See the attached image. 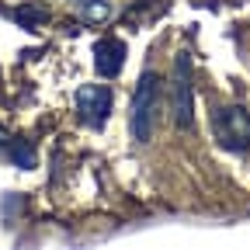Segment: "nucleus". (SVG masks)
Returning <instances> with one entry per match:
<instances>
[{
	"label": "nucleus",
	"instance_id": "obj_8",
	"mask_svg": "<svg viewBox=\"0 0 250 250\" xmlns=\"http://www.w3.org/2000/svg\"><path fill=\"white\" fill-rule=\"evenodd\" d=\"M18 18H21L24 24H31V21H42L45 14H42V11H31V7H24V11H18Z\"/></svg>",
	"mask_w": 250,
	"mask_h": 250
},
{
	"label": "nucleus",
	"instance_id": "obj_1",
	"mask_svg": "<svg viewBox=\"0 0 250 250\" xmlns=\"http://www.w3.org/2000/svg\"><path fill=\"white\" fill-rule=\"evenodd\" d=\"M156 118H160V77L153 70H146L132 90V139L136 143H149Z\"/></svg>",
	"mask_w": 250,
	"mask_h": 250
},
{
	"label": "nucleus",
	"instance_id": "obj_5",
	"mask_svg": "<svg viewBox=\"0 0 250 250\" xmlns=\"http://www.w3.org/2000/svg\"><path fill=\"white\" fill-rule=\"evenodd\" d=\"M122 62H125V42H122V39L108 35L104 42L94 45V66H98L101 77H108V80L118 77V73H122Z\"/></svg>",
	"mask_w": 250,
	"mask_h": 250
},
{
	"label": "nucleus",
	"instance_id": "obj_7",
	"mask_svg": "<svg viewBox=\"0 0 250 250\" xmlns=\"http://www.w3.org/2000/svg\"><path fill=\"white\" fill-rule=\"evenodd\" d=\"M11 160L28 170V167H35V149H31L28 143H21V139H11Z\"/></svg>",
	"mask_w": 250,
	"mask_h": 250
},
{
	"label": "nucleus",
	"instance_id": "obj_3",
	"mask_svg": "<svg viewBox=\"0 0 250 250\" xmlns=\"http://www.w3.org/2000/svg\"><path fill=\"white\" fill-rule=\"evenodd\" d=\"M170 98H174V122L177 129H191L195 118V83H191V56H174V77H170Z\"/></svg>",
	"mask_w": 250,
	"mask_h": 250
},
{
	"label": "nucleus",
	"instance_id": "obj_2",
	"mask_svg": "<svg viewBox=\"0 0 250 250\" xmlns=\"http://www.w3.org/2000/svg\"><path fill=\"white\" fill-rule=\"evenodd\" d=\"M212 132L219 139V146L229 149V153H247L250 149V115L240 104L229 108H219L212 115Z\"/></svg>",
	"mask_w": 250,
	"mask_h": 250
},
{
	"label": "nucleus",
	"instance_id": "obj_6",
	"mask_svg": "<svg viewBox=\"0 0 250 250\" xmlns=\"http://www.w3.org/2000/svg\"><path fill=\"white\" fill-rule=\"evenodd\" d=\"M73 4H77V14L83 21H90V24H101V21L111 18V4H108V0H73Z\"/></svg>",
	"mask_w": 250,
	"mask_h": 250
},
{
	"label": "nucleus",
	"instance_id": "obj_4",
	"mask_svg": "<svg viewBox=\"0 0 250 250\" xmlns=\"http://www.w3.org/2000/svg\"><path fill=\"white\" fill-rule=\"evenodd\" d=\"M77 111L90 129H101L111 115V90L104 83H83L77 90Z\"/></svg>",
	"mask_w": 250,
	"mask_h": 250
},
{
	"label": "nucleus",
	"instance_id": "obj_9",
	"mask_svg": "<svg viewBox=\"0 0 250 250\" xmlns=\"http://www.w3.org/2000/svg\"><path fill=\"white\" fill-rule=\"evenodd\" d=\"M0 146H11V136H7L4 129H0Z\"/></svg>",
	"mask_w": 250,
	"mask_h": 250
}]
</instances>
